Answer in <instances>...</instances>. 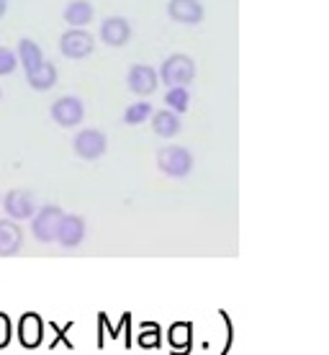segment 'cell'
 <instances>
[{
	"instance_id": "603a6c76",
	"label": "cell",
	"mask_w": 329,
	"mask_h": 355,
	"mask_svg": "<svg viewBox=\"0 0 329 355\" xmlns=\"http://www.w3.org/2000/svg\"><path fill=\"white\" fill-rule=\"evenodd\" d=\"M0 98H3V90H0Z\"/></svg>"
},
{
	"instance_id": "3957f363",
	"label": "cell",
	"mask_w": 329,
	"mask_h": 355,
	"mask_svg": "<svg viewBox=\"0 0 329 355\" xmlns=\"http://www.w3.org/2000/svg\"><path fill=\"white\" fill-rule=\"evenodd\" d=\"M157 168L170 178H186L193 170V155L186 147H165L157 152Z\"/></svg>"
},
{
	"instance_id": "5b68a950",
	"label": "cell",
	"mask_w": 329,
	"mask_h": 355,
	"mask_svg": "<svg viewBox=\"0 0 329 355\" xmlns=\"http://www.w3.org/2000/svg\"><path fill=\"white\" fill-rule=\"evenodd\" d=\"M96 49V39L85 31V28H67L60 36V52L67 60H85Z\"/></svg>"
},
{
	"instance_id": "44dd1931",
	"label": "cell",
	"mask_w": 329,
	"mask_h": 355,
	"mask_svg": "<svg viewBox=\"0 0 329 355\" xmlns=\"http://www.w3.org/2000/svg\"><path fill=\"white\" fill-rule=\"evenodd\" d=\"M10 335H13V324H10V317L0 311V347H6L10 343Z\"/></svg>"
},
{
	"instance_id": "6da1fadb",
	"label": "cell",
	"mask_w": 329,
	"mask_h": 355,
	"mask_svg": "<svg viewBox=\"0 0 329 355\" xmlns=\"http://www.w3.org/2000/svg\"><path fill=\"white\" fill-rule=\"evenodd\" d=\"M62 216L64 211L54 204L36 209V214L31 216V234H34V240H39L42 245H52L57 240V230H60Z\"/></svg>"
},
{
	"instance_id": "8fae6325",
	"label": "cell",
	"mask_w": 329,
	"mask_h": 355,
	"mask_svg": "<svg viewBox=\"0 0 329 355\" xmlns=\"http://www.w3.org/2000/svg\"><path fill=\"white\" fill-rule=\"evenodd\" d=\"M24 248V230L13 219H0V258L18 255V250Z\"/></svg>"
},
{
	"instance_id": "ffe728a7",
	"label": "cell",
	"mask_w": 329,
	"mask_h": 355,
	"mask_svg": "<svg viewBox=\"0 0 329 355\" xmlns=\"http://www.w3.org/2000/svg\"><path fill=\"white\" fill-rule=\"evenodd\" d=\"M18 70V57L13 49L8 46H0V78H6V75H13Z\"/></svg>"
},
{
	"instance_id": "e0dca14e",
	"label": "cell",
	"mask_w": 329,
	"mask_h": 355,
	"mask_svg": "<svg viewBox=\"0 0 329 355\" xmlns=\"http://www.w3.org/2000/svg\"><path fill=\"white\" fill-rule=\"evenodd\" d=\"M26 83L34 90L44 93V90H49V88H54V85H57V67H54L52 62H46V60H44V64H42V67H36L34 72H28Z\"/></svg>"
},
{
	"instance_id": "4fadbf2b",
	"label": "cell",
	"mask_w": 329,
	"mask_h": 355,
	"mask_svg": "<svg viewBox=\"0 0 329 355\" xmlns=\"http://www.w3.org/2000/svg\"><path fill=\"white\" fill-rule=\"evenodd\" d=\"M93 16H96V8L88 0H70L62 10L64 24L70 28H85L93 21Z\"/></svg>"
},
{
	"instance_id": "9c48e42d",
	"label": "cell",
	"mask_w": 329,
	"mask_h": 355,
	"mask_svg": "<svg viewBox=\"0 0 329 355\" xmlns=\"http://www.w3.org/2000/svg\"><path fill=\"white\" fill-rule=\"evenodd\" d=\"M126 83H129V90L136 96H152L157 88V72L152 70L150 64H132Z\"/></svg>"
},
{
	"instance_id": "7a4b0ae2",
	"label": "cell",
	"mask_w": 329,
	"mask_h": 355,
	"mask_svg": "<svg viewBox=\"0 0 329 355\" xmlns=\"http://www.w3.org/2000/svg\"><path fill=\"white\" fill-rule=\"evenodd\" d=\"M160 78L170 88H186L188 83L196 78V64L186 54H172L162 62Z\"/></svg>"
},
{
	"instance_id": "ba28073f",
	"label": "cell",
	"mask_w": 329,
	"mask_h": 355,
	"mask_svg": "<svg viewBox=\"0 0 329 355\" xmlns=\"http://www.w3.org/2000/svg\"><path fill=\"white\" fill-rule=\"evenodd\" d=\"M82 240H85V219L78 216V214H64L54 242H60L62 248L70 250V248H78Z\"/></svg>"
},
{
	"instance_id": "9a60e30c",
	"label": "cell",
	"mask_w": 329,
	"mask_h": 355,
	"mask_svg": "<svg viewBox=\"0 0 329 355\" xmlns=\"http://www.w3.org/2000/svg\"><path fill=\"white\" fill-rule=\"evenodd\" d=\"M44 338V322L39 314H24L18 322V340L24 347H36Z\"/></svg>"
},
{
	"instance_id": "7c38bea8",
	"label": "cell",
	"mask_w": 329,
	"mask_h": 355,
	"mask_svg": "<svg viewBox=\"0 0 329 355\" xmlns=\"http://www.w3.org/2000/svg\"><path fill=\"white\" fill-rule=\"evenodd\" d=\"M168 13L172 21L186 24V26H193V24H201V21H204V8H201L198 0H170Z\"/></svg>"
},
{
	"instance_id": "8992f818",
	"label": "cell",
	"mask_w": 329,
	"mask_h": 355,
	"mask_svg": "<svg viewBox=\"0 0 329 355\" xmlns=\"http://www.w3.org/2000/svg\"><path fill=\"white\" fill-rule=\"evenodd\" d=\"M49 114H52V121L57 126H62V129H72V126H78L82 119H85V106H82L80 98L62 96L52 103Z\"/></svg>"
},
{
	"instance_id": "30bf717a",
	"label": "cell",
	"mask_w": 329,
	"mask_h": 355,
	"mask_svg": "<svg viewBox=\"0 0 329 355\" xmlns=\"http://www.w3.org/2000/svg\"><path fill=\"white\" fill-rule=\"evenodd\" d=\"M100 39L103 44L108 46H124L129 39H132V26L129 21L121 16H108L103 24H100Z\"/></svg>"
},
{
	"instance_id": "2e32d148",
	"label": "cell",
	"mask_w": 329,
	"mask_h": 355,
	"mask_svg": "<svg viewBox=\"0 0 329 355\" xmlns=\"http://www.w3.org/2000/svg\"><path fill=\"white\" fill-rule=\"evenodd\" d=\"M152 129H154V134H157V137H165V139L175 137V134L180 132L178 114H175V111H170V108H165V111H157V114L152 116Z\"/></svg>"
},
{
	"instance_id": "5bb4252c",
	"label": "cell",
	"mask_w": 329,
	"mask_h": 355,
	"mask_svg": "<svg viewBox=\"0 0 329 355\" xmlns=\"http://www.w3.org/2000/svg\"><path fill=\"white\" fill-rule=\"evenodd\" d=\"M16 57H18V67H24L26 75L44 64V52H42V46L36 44L34 39H28V36H24V39L18 42Z\"/></svg>"
},
{
	"instance_id": "7402d4cb",
	"label": "cell",
	"mask_w": 329,
	"mask_h": 355,
	"mask_svg": "<svg viewBox=\"0 0 329 355\" xmlns=\"http://www.w3.org/2000/svg\"><path fill=\"white\" fill-rule=\"evenodd\" d=\"M8 13V0H0V18Z\"/></svg>"
},
{
	"instance_id": "d6986e66",
	"label": "cell",
	"mask_w": 329,
	"mask_h": 355,
	"mask_svg": "<svg viewBox=\"0 0 329 355\" xmlns=\"http://www.w3.org/2000/svg\"><path fill=\"white\" fill-rule=\"evenodd\" d=\"M165 103H168L170 111L183 114V111H188V106H190V96H188L186 88H170L168 96H165Z\"/></svg>"
},
{
	"instance_id": "52a82bcc",
	"label": "cell",
	"mask_w": 329,
	"mask_h": 355,
	"mask_svg": "<svg viewBox=\"0 0 329 355\" xmlns=\"http://www.w3.org/2000/svg\"><path fill=\"white\" fill-rule=\"evenodd\" d=\"M72 150H75V155L82 157V160H98L108 150L106 134L98 132V129H82V132L75 134Z\"/></svg>"
},
{
	"instance_id": "277c9868",
	"label": "cell",
	"mask_w": 329,
	"mask_h": 355,
	"mask_svg": "<svg viewBox=\"0 0 329 355\" xmlns=\"http://www.w3.org/2000/svg\"><path fill=\"white\" fill-rule=\"evenodd\" d=\"M36 198L31 191L26 188H13L8 193L3 196V211L8 214V219L13 222H24V219H31L36 214Z\"/></svg>"
},
{
	"instance_id": "ac0fdd59",
	"label": "cell",
	"mask_w": 329,
	"mask_h": 355,
	"mask_svg": "<svg viewBox=\"0 0 329 355\" xmlns=\"http://www.w3.org/2000/svg\"><path fill=\"white\" fill-rule=\"evenodd\" d=\"M150 116H152V106L147 101H139V103H132V106L124 111V121L129 126H136V124H142V121H147Z\"/></svg>"
}]
</instances>
